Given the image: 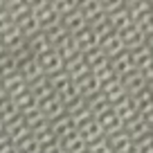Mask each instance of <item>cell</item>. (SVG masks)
Returning <instances> with one entry per match:
<instances>
[{
  "instance_id": "6da1fadb",
  "label": "cell",
  "mask_w": 153,
  "mask_h": 153,
  "mask_svg": "<svg viewBox=\"0 0 153 153\" xmlns=\"http://www.w3.org/2000/svg\"><path fill=\"white\" fill-rule=\"evenodd\" d=\"M151 50H153V38H151Z\"/></svg>"
},
{
  "instance_id": "7a4b0ae2",
  "label": "cell",
  "mask_w": 153,
  "mask_h": 153,
  "mask_svg": "<svg viewBox=\"0 0 153 153\" xmlns=\"http://www.w3.org/2000/svg\"><path fill=\"white\" fill-rule=\"evenodd\" d=\"M149 2H151V5H153V0H149Z\"/></svg>"
},
{
  "instance_id": "3957f363",
  "label": "cell",
  "mask_w": 153,
  "mask_h": 153,
  "mask_svg": "<svg viewBox=\"0 0 153 153\" xmlns=\"http://www.w3.org/2000/svg\"><path fill=\"white\" fill-rule=\"evenodd\" d=\"M151 92H153V88H151Z\"/></svg>"
}]
</instances>
